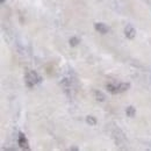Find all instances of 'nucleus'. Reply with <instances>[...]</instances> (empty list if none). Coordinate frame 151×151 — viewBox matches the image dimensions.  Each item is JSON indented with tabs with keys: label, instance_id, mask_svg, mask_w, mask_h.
Segmentation results:
<instances>
[{
	"label": "nucleus",
	"instance_id": "obj_1",
	"mask_svg": "<svg viewBox=\"0 0 151 151\" xmlns=\"http://www.w3.org/2000/svg\"><path fill=\"white\" fill-rule=\"evenodd\" d=\"M129 87H130L129 83H119V84H107L106 85V88L112 94H117V93L126 92Z\"/></svg>",
	"mask_w": 151,
	"mask_h": 151
},
{
	"label": "nucleus",
	"instance_id": "obj_2",
	"mask_svg": "<svg viewBox=\"0 0 151 151\" xmlns=\"http://www.w3.org/2000/svg\"><path fill=\"white\" fill-rule=\"evenodd\" d=\"M41 81V77L35 71H28L26 75V84L28 87H33L37 83Z\"/></svg>",
	"mask_w": 151,
	"mask_h": 151
},
{
	"label": "nucleus",
	"instance_id": "obj_3",
	"mask_svg": "<svg viewBox=\"0 0 151 151\" xmlns=\"http://www.w3.org/2000/svg\"><path fill=\"white\" fill-rule=\"evenodd\" d=\"M19 145L21 149H26V150L29 149V143H28L26 135L23 132H19Z\"/></svg>",
	"mask_w": 151,
	"mask_h": 151
},
{
	"label": "nucleus",
	"instance_id": "obj_4",
	"mask_svg": "<svg viewBox=\"0 0 151 151\" xmlns=\"http://www.w3.org/2000/svg\"><path fill=\"white\" fill-rule=\"evenodd\" d=\"M94 28L96 32H99L100 34H106V33H108L109 32V27H107L105 23H102V22H96L94 23Z\"/></svg>",
	"mask_w": 151,
	"mask_h": 151
},
{
	"label": "nucleus",
	"instance_id": "obj_5",
	"mask_svg": "<svg viewBox=\"0 0 151 151\" xmlns=\"http://www.w3.org/2000/svg\"><path fill=\"white\" fill-rule=\"evenodd\" d=\"M124 34L128 38H134L136 36V30H135V28L132 27V24H128L124 28Z\"/></svg>",
	"mask_w": 151,
	"mask_h": 151
},
{
	"label": "nucleus",
	"instance_id": "obj_6",
	"mask_svg": "<svg viewBox=\"0 0 151 151\" xmlns=\"http://www.w3.org/2000/svg\"><path fill=\"white\" fill-rule=\"evenodd\" d=\"M93 95H94V98L98 100V101H105L106 100V96L105 94L102 93V92H100V91H93Z\"/></svg>",
	"mask_w": 151,
	"mask_h": 151
},
{
	"label": "nucleus",
	"instance_id": "obj_7",
	"mask_svg": "<svg viewBox=\"0 0 151 151\" xmlns=\"http://www.w3.org/2000/svg\"><path fill=\"white\" fill-rule=\"evenodd\" d=\"M135 113H136V111H135V108H134L132 106H129V107L126 109V114H127V116H129V117H134Z\"/></svg>",
	"mask_w": 151,
	"mask_h": 151
},
{
	"label": "nucleus",
	"instance_id": "obj_8",
	"mask_svg": "<svg viewBox=\"0 0 151 151\" xmlns=\"http://www.w3.org/2000/svg\"><path fill=\"white\" fill-rule=\"evenodd\" d=\"M86 122L90 126H95L96 124V120H95V117H93V116H87L86 117Z\"/></svg>",
	"mask_w": 151,
	"mask_h": 151
},
{
	"label": "nucleus",
	"instance_id": "obj_9",
	"mask_svg": "<svg viewBox=\"0 0 151 151\" xmlns=\"http://www.w3.org/2000/svg\"><path fill=\"white\" fill-rule=\"evenodd\" d=\"M80 41H79V38L73 36V37L70 38V45L71 47H76V45H78V43H79Z\"/></svg>",
	"mask_w": 151,
	"mask_h": 151
},
{
	"label": "nucleus",
	"instance_id": "obj_10",
	"mask_svg": "<svg viewBox=\"0 0 151 151\" xmlns=\"http://www.w3.org/2000/svg\"><path fill=\"white\" fill-rule=\"evenodd\" d=\"M5 2V0H1V4H4Z\"/></svg>",
	"mask_w": 151,
	"mask_h": 151
}]
</instances>
